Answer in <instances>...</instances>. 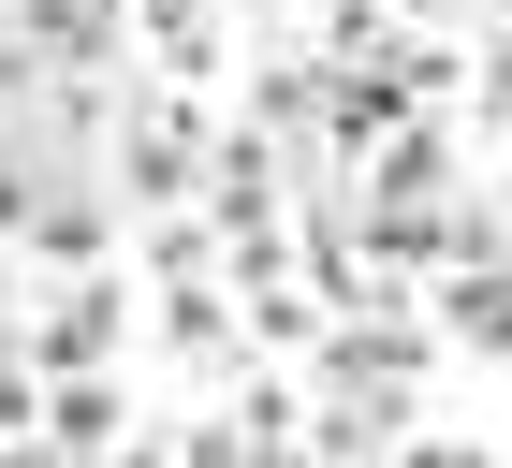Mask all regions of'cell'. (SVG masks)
Returning a JSON list of instances; mask_svg holds the SVG:
<instances>
[{"instance_id":"cell-1","label":"cell","mask_w":512,"mask_h":468,"mask_svg":"<svg viewBox=\"0 0 512 468\" xmlns=\"http://www.w3.org/2000/svg\"><path fill=\"white\" fill-rule=\"evenodd\" d=\"M103 337H118V293H88V308H59V322H44V366H88V351H103Z\"/></svg>"},{"instance_id":"cell-2","label":"cell","mask_w":512,"mask_h":468,"mask_svg":"<svg viewBox=\"0 0 512 468\" xmlns=\"http://www.w3.org/2000/svg\"><path fill=\"white\" fill-rule=\"evenodd\" d=\"M59 439H74V454H88V439H118V395H103V381H74V395H59Z\"/></svg>"},{"instance_id":"cell-3","label":"cell","mask_w":512,"mask_h":468,"mask_svg":"<svg viewBox=\"0 0 512 468\" xmlns=\"http://www.w3.org/2000/svg\"><path fill=\"white\" fill-rule=\"evenodd\" d=\"M410 468H498V454H469V439H410Z\"/></svg>"},{"instance_id":"cell-4","label":"cell","mask_w":512,"mask_h":468,"mask_svg":"<svg viewBox=\"0 0 512 468\" xmlns=\"http://www.w3.org/2000/svg\"><path fill=\"white\" fill-rule=\"evenodd\" d=\"M15 410H30V395H15V366H0V439H15Z\"/></svg>"},{"instance_id":"cell-5","label":"cell","mask_w":512,"mask_h":468,"mask_svg":"<svg viewBox=\"0 0 512 468\" xmlns=\"http://www.w3.org/2000/svg\"><path fill=\"white\" fill-rule=\"evenodd\" d=\"M410 15H454V0H410Z\"/></svg>"}]
</instances>
